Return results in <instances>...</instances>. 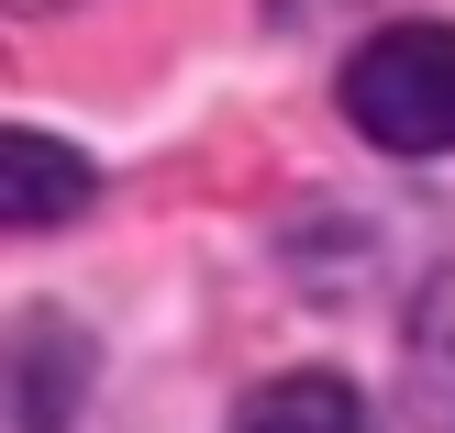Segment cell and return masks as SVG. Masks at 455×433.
I'll return each mask as SVG.
<instances>
[{"mask_svg":"<svg viewBox=\"0 0 455 433\" xmlns=\"http://www.w3.org/2000/svg\"><path fill=\"white\" fill-rule=\"evenodd\" d=\"M400 400L422 433H455V267L411 301V356H400Z\"/></svg>","mask_w":455,"mask_h":433,"instance_id":"4","label":"cell"},{"mask_svg":"<svg viewBox=\"0 0 455 433\" xmlns=\"http://www.w3.org/2000/svg\"><path fill=\"white\" fill-rule=\"evenodd\" d=\"M89 156L78 145H56V133H22V123H0V222L12 234H34V222H67V212H89Z\"/></svg>","mask_w":455,"mask_h":433,"instance_id":"3","label":"cell"},{"mask_svg":"<svg viewBox=\"0 0 455 433\" xmlns=\"http://www.w3.org/2000/svg\"><path fill=\"white\" fill-rule=\"evenodd\" d=\"M0 12H56V0H0Z\"/></svg>","mask_w":455,"mask_h":433,"instance_id":"6","label":"cell"},{"mask_svg":"<svg viewBox=\"0 0 455 433\" xmlns=\"http://www.w3.org/2000/svg\"><path fill=\"white\" fill-rule=\"evenodd\" d=\"M345 123L378 156H455V22H389L345 56Z\"/></svg>","mask_w":455,"mask_h":433,"instance_id":"1","label":"cell"},{"mask_svg":"<svg viewBox=\"0 0 455 433\" xmlns=\"http://www.w3.org/2000/svg\"><path fill=\"white\" fill-rule=\"evenodd\" d=\"M234 433H367V400L345 378L300 367V378H267V389L234 400Z\"/></svg>","mask_w":455,"mask_h":433,"instance_id":"5","label":"cell"},{"mask_svg":"<svg viewBox=\"0 0 455 433\" xmlns=\"http://www.w3.org/2000/svg\"><path fill=\"white\" fill-rule=\"evenodd\" d=\"M89 389V345L67 311H22L0 333V433H67Z\"/></svg>","mask_w":455,"mask_h":433,"instance_id":"2","label":"cell"}]
</instances>
